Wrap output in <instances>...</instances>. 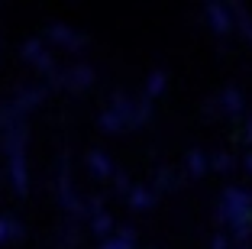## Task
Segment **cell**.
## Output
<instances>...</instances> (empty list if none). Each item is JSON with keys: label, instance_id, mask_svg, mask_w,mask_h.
I'll list each match as a JSON object with an SVG mask.
<instances>
[{"label": "cell", "instance_id": "obj_1", "mask_svg": "<svg viewBox=\"0 0 252 249\" xmlns=\"http://www.w3.org/2000/svg\"><path fill=\"white\" fill-rule=\"evenodd\" d=\"M23 59L30 62V65H36L39 71H55V62H52V52L45 49V42H39V39H30V42H23Z\"/></svg>", "mask_w": 252, "mask_h": 249}, {"label": "cell", "instance_id": "obj_2", "mask_svg": "<svg viewBox=\"0 0 252 249\" xmlns=\"http://www.w3.org/2000/svg\"><path fill=\"white\" fill-rule=\"evenodd\" d=\"M10 181H13L16 194H26V188H30V172H26V152H13V155H10Z\"/></svg>", "mask_w": 252, "mask_h": 249}, {"label": "cell", "instance_id": "obj_3", "mask_svg": "<svg viewBox=\"0 0 252 249\" xmlns=\"http://www.w3.org/2000/svg\"><path fill=\"white\" fill-rule=\"evenodd\" d=\"M42 94H45L42 88H23L20 94L13 97V104H10V107H13V113H16V117H23L26 110H32L39 101H42Z\"/></svg>", "mask_w": 252, "mask_h": 249}, {"label": "cell", "instance_id": "obj_4", "mask_svg": "<svg viewBox=\"0 0 252 249\" xmlns=\"http://www.w3.org/2000/svg\"><path fill=\"white\" fill-rule=\"evenodd\" d=\"M94 81V71H91L88 65H74L71 71H65V78H62V84H68L71 91H84Z\"/></svg>", "mask_w": 252, "mask_h": 249}, {"label": "cell", "instance_id": "obj_5", "mask_svg": "<svg viewBox=\"0 0 252 249\" xmlns=\"http://www.w3.org/2000/svg\"><path fill=\"white\" fill-rule=\"evenodd\" d=\"M49 39L59 42V45H65V49H81L84 45V39L74 36V33L68 30V26H62V23H52V26H49Z\"/></svg>", "mask_w": 252, "mask_h": 249}, {"label": "cell", "instance_id": "obj_6", "mask_svg": "<svg viewBox=\"0 0 252 249\" xmlns=\"http://www.w3.org/2000/svg\"><path fill=\"white\" fill-rule=\"evenodd\" d=\"M133 246H136L133 230H120V233H110L104 243H100V249H133Z\"/></svg>", "mask_w": 252, "mask_h": 249}, {"label": "cell", "instance_id": "obj_7", "mask_svg": "<svg viewBox=\"0 0 252 249\" xmlns=\"http://www.w3.org/2000/svg\"><path fill=\"white\" fill-rule=\"evenodd\" d=\"M20 236H23L20 220H13V217H0V246H3V243L20 240Z\"/></svg>", "mask_w": 252, "mask_h": 249}, {"label": "cell", "instance_id": "obj_8", "mask_svg": "<svg viewBox=\"0 0 252 249\" xmlns=\"http://www.w3.org/2000/svg\"><path fill=\"white\" fill-rule=\"evenodd\" d=\"M88 169L94 172L97 178H107V175L113 172V165H110V159H107L104 152H91V155H88Z\"/></svg>", "mask_w": 252, "mask_h": 249}, {"label": "cell", "instance_id": "obj_9", "mask_svg": "<svg viewBox=\"0 0 252 249\" xmlns=\"http://www.w3.org/2000/svg\"><path fill=\"white\" fill-rule=\"evenodd\" d=\"M110 227H113V223H110V217H107L104 211L91 217V230H94V233H100V236H110Z\"/></svg>", "mask_w": 252, "mask_h": 249}, {"label": "cell", "instance_id": "obj_10", "mask_svg": "<svg viewBox=\"0 0 252 249\" xmlns=\"http://www.w3.org/2000/svg\"><path fill=\"white\" fill-rule=\"evenodd\" d=\"M207 13H210V20H214V30H217V33H226V30H230L226 10H220V7H207Z\"/></svg>", "mask_w": 252, "mask_h": 249}, {"label": "cell", "instance_id": "obj_11", "mask_svg": "<svg viewBox=\"0 0 252 249\" xmlns=\"http://www.w3.org/2000/svg\"><path fill=\"white\" fill-rule=\"evenodd\" d=\"M129 204H133L136 211H149L152 198H149V191H142V188H133V191H129Z\"/></svg>", "mask_w": 252, "mask_h": 249}, {"label": "cell", "instance_id": "obj_12", "mask_svg": "<svg viewBox=\"0 0 252 249\" xmlns=\"http://www.w3.org/2000/svg\"><path fill=\"white\" fill-rule=\"evenodd\" d=\"M162 78H165L162 71H156V74H152V81H149V94H156V91L162 88Z\"/></svg>", "mask_w": 252, "mask_h": 249}]
</instances>
